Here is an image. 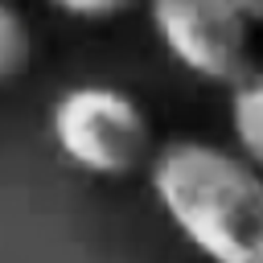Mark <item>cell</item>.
I'll use <instances>...</instances> for the list:
<instances>
[{
  "label": "cell",
  "instance_id": "1",
  "mask_svg": "<svg viewBox=\"0 0 263 263\" xmlns=\"http://www.w3.org/2000/svg\"><path fill=\"white\" fill-rule=\"evenodd\" d=\"M148 185L205 263H263V173L234 148L168 140L148 160Z\"/></svg>",
  "mask_w": 263,
  "mask_h": 263
},
{
  "label": "cell",
  "instance_id": "2",
  "mask_svg": "<svg viewBox=\"0 0 263 263\" xmlns=\"http://www.w3.org/2000/svg\"><path fill=\"white\" fill-rule=\"evenodd\" d=\"M49 140L78 173L90 177H132L152 160V123L144 107L107 82H82L53 99Z\"/></svg>",
  "mask_w": 263,
  "mask_h": 263
},
{
  "label": "cell",
  "instance_id": "3",
  "mask_svg": "<svg viewBox=\"0 0 263 263\" xmlns=\"http://www.w3.org/2000/svg\"><path fill=\"white\" fill-rule=\"evenodd\" d=\"M148 21L177 66L201 82H238L247 66L251 25L234 0H148Z\"/></svg>",
  "mask_w": 263,
  "mask_h": 263
},
{
  "label": "cell",
  "instance_id": "4",
  "mask_svg": "<svg viewBox=\"0 0 263 263\" xmlns=\"http://www.w3.org/2000/svg\"><path fill=\"white\" fill-rule=\"evenodd\" d=\"M230 136L234 152L263 173V70H247L230 82Z\"/></svg>",
  "mask_w": 263,
  "mask_h": 263
},
{
  "label": "cell",
  "instance_id": "5",
  "mask_svg": "<svg viewBox=\"0 0 263 263\" xmlns=\"http://www.w3.org/2000/svg\"><path fill=\"white\" fill-rule=\"evenodd\" d=\"M33 62V33L25 25V16L0 0V82H12L29 70Z\"/></svg>",
  "mask_w": 263,
  "mask_h": 263
},
{
  "label": "cell",
  "instance_id": "6",
  "mask_svg": "<svg viewBox=\"0 0 263 263\" xmlns=\"http://www.w3.org/2000/svg\"><path fill=\"white\" fill-rule=\"evenodd\" d=\"M49 8L78 16V21H111L132 8V0H49Z\"/></svg>",
  "mask_w": 263,
  "mask_h": 263
},
{
  "label": "cell",
  "instance_id": "7",
  "mask_svg": "<svg viewBox=\"0 0 263 263\" xmlns=\"http://www.w3.org/2000/svg\"><path fill=\"white\" fill-rule=\"evenodd\" d=\"M234 8L247 25H263V0H234Z\"/></svg>",
  "mask_w": 263,
  "mask_h": 263
}]
</instances>
